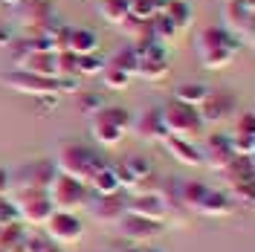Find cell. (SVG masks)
<instances>
[{
  "label": "cell",
  "mask_w": 255,
  "mask_h": 252,
  "mask_svg": "<svg viewBox=\"0 0 255 252\" xmlns=\"http://www.w3.org/2000/svg\"><path fill=\"white\" fill-rule=\"evenodd\" d=\"M235 111H238V102H235V96L226 93V90H212L209 99L197 108L200 119H203V125H206V122L218 125V122H223V119L235 116Z\"/></svg>",
  "instance_id": "cell-15"
},
{
  "label": "cell",
  "mask_w": 255,
  "mask_h": 252,
  "mask_svg": "<svg viewBox=\"0 0 255 252\" xmlns=\"http://www.w3.org/2000/svg\"><path fill=\"white\" fill-rule=\"evenodd\" d=\"M130 73H125V70H116V67H108L105 64V70H102V84L108 87V90H125L128 84H130Z\"/></svg>",
  "instance_id": "cell-32"
},
{
  "label": "cell",
  "mask_w": 255,
  "mask_h": 252,
  "mask_svg": "<svg viewBox=\"0 0 255 252\" xmlns=\"http://www.w3.org/2000/svg\"><path fill=\"white\" fill-rule=\"evenodd\" d=\"M87 212L93 215L96 223L116 226V223L122 221V215H125V191L122 194H108V197L96 194V200L90 197V203H87Z\"/></svg>",
  "instance_id": "cell-16"
},
{
  "label": "cell",
  "mask_w": 255,
  "mask_h": 252,
  "mask_svg": "<svg viewBox=\"0 0 255 252\" xmlns=\"http://www.w3.org/2000/svg\"><path fill=\"white\" fill-rule=\"evenodd\" d=\"M162 148L168 151V157L186 165V168H197L203 165V154H200V145L197 142H186V139H177V136H165L162 139Z\"/></svg>",
  "instance_id": "cell-19"
},
{
  "label": "cell",
  "mask_w": 255,
  "mask_h": 252,
  "mask_svg": "<svg viewBox=\"0 0 255 252\" xmlns=\"http://www.w3.org/2000/svg\"><path fill=\"white\" fill-rule=\"evenodd\" d=\"M151 174H154V168H151V159L139 157V154H130L122 165H116V177H119V183H122V191L130 189L136 180L151 177Z\"/></svg>",
  "instance_id": "cell-22"
},
{
  "label": "cell",
  "mask_w": 255,
  "mask_h": 252,
  "mask_svg": "<svg viewBox=\"0 0 255 252\" xmlns=\"http://www.w3.org/2000/svg\"><path fill=\"white\" fill-rule=\"evenodd\" d=\"M15 6L17 23L32 29L35 35H41L52 23V0H17Z\"/></svg>",
  "instance_id": "cell-13"
},
{
  "label": "cell",
  "mask_w": 255,
  "mask_h": 252,
  "mask_svg": "<svg viewBox=\"0 0 255 252\" xmlns=\"http://www.w3.org/2000/svg\"><path fill=\"white\" fill-rule=\"evenodd\" d=\"M87 189L93 191V194H99V197H108V194H122V183H119V177H116V168H113V165L99 168Z\"/></svg>",
  "instance_id": "cell-24"
},
{
  "label": "cell",
  "mask_w": 255,
  "mask_h": 252,
  "mask_svg": "<svg viewBox=\"0 0 255 252\" xmlns=\"http://www.w3.org/2000/svg\"><path fill=\"white\" fill-rule=\"evenodd\" d=\"M223 32L238 44H253L255 38V0H226L223 3Z\"/></svg>",
  "instance_id": "cell-6"
},
{
  "label": "cell",
  "mask_w": 255,
  "mask_h": 252,
  "mask_svg": "<svg viewBox=\"0 0 255 252\" xmlns=\"http://www.w3.org/2000/svg\"><path fill=\"white\" fill-rule=\"evenodd\" d=\"M128 252H162V250H151V247H145V244H136L133 250H128Z\"/></svg>",
  "instance_id": "cell-43"
},
{
  "label": "cell",
  "mask_w": 255,
  "mask_h": 252,
  "mask_svg": "<svg viewBox=\"0 0 255 252\" xmlns=\"http://www.w3.org/2000/svg\"><path fill=\"white\" fill-rule=\"evenodd\" d=\"M47 194L55 212L79 215L81 209H87V203H90V189L76 183V180H70V177H64V174H55V180L47 189Z\"/></svg>",
  "instance_id": "cell-7"
},
{
  "label": "cell",
  "mask_w": 255,
  "mask_h": 252,
  "mask_svg": "<svg viewBox=\"0 0 255 252\" xmlns=\"http://www.w3.org/2000/svg\"><path fill=\"white\" fill-rule=\"evenodd\" d=\"M52 244H49L47 235H35V232H26V241H23V252H44L49 250Z\"/></svg>",
  "instance_id": "cell-38"
},
{
  "label": "cell",
  "mask_w": 255,
  "mask_h": 252,
  "mask_svg": "<svg viewBox=\"0 0 255 252\" xmlns=\"http://www.w3.org/2000/svg\"><path fill=\"white\" fill-rule=\"evenodd\" d=\"M17 70H26V73L44 76V79H61L58 76V52H49V49H29Z\"/></svg>",
  "instance_id": "cell-18"
},
{
  "label": "cell",
  "mask_w": 255,
  "mask_h": 252,
  "mask_svg": "<svg viewBox=\"0 0 255 252\" xmlns=\"http://www.w3.org/2000/svg\"><path fill=\"white\" fill-rule=\"evenodd\" d=\"M96 47H99V38L90 29H70V35H67V49L73 55H90V52H96Z\"/></svg>",
  "instance_id": "cell-27"
},
{
  "label": "cell",
  "mask_w": 255,
  "mask_h": 252,
  "mask_svg": "<svg viewBox=\"0 0 255 252\" xmlns=\"http://www.w3.org/2000/svg\"><path fill=\"white\" fill-rule=\"evenodd\" d=\"M17 221V212H15V203L9 197H0V226L6 223H15Z\"/></svg>",
  "instance_id": "cell-39"
},
{
  "label": "cell",
  "mask_w": 255,
  "mask_h": 252,
  "mask_svg": "<svg viewBox=\"0 0 255 252\" xmlns=\"http://www.w3.org/2000/svg\"><path fill=\"white\" fill-rule=\"evenodd\" d=\"M15 212H17V221L23 226H44L49 221V215L55 212L52 203H49V194L47 191H38V189H23L15 191Z\"/></svg>",
  "instance_id": "cell-8"
},
{
  "label": "cell",
  "mask_w": 255,
  "mask_h": 252,
  "mask_svg": "<svg viewBox=\"0 0 255 252\" xmlns=\"http://www.w3.org/2000/svg\"><path fill=\"white\" fill-rule=\"evenodd\" d=\"M162 113V125H165V133L168 136H177V139L186 142H197L203 139V119L197 108H189V105H180V102H168L165 108H159Z\"/></svg>",
  "instance_id": "cell-5"
},
{
  "label": "cell",
  "mask_w": 255,
  "mask_h": 252,
  "mask_svg": "<svg viewBox=\"0 0 255 252\" xmlns=\"http://www.w3.org/2000/svg\"><path fill=\"white\" fill-rule=\"evenodd\" d=\"M44 252H61V250H55V247H49V250H44Z\"/></svg>",
  "instance_id": "cell-44"
},
{
  "label": "cell",
  "mask_w": 255,
  "mask_h": 252,
  "mask_svg": "<svg viewBox=\"0 0 255 252\" xmlns=\"http://www.w3.org/2000/svg\"><path fill=\"white\" fill-rule=\"evenodd\" d=\"M151 32H154V41H157V44H162V41H174L180 29H177L174 23L162 15V12H159L157 17H151Z\"/></svg>",
  "instance_id": "cell-31"
},
{
  "label": "cell",
  "mask_w": 255,
  "mask_h": 252,
  "mask_svg": "<svg viewBox=\"0 0 255 252\" xmlns=\"http://www.w3.org/2000/svg\"><path fill=\"white\" fill-rule=\"evenodd\" d=\"M9 194H12V174L0 168V197H9Z\"/></svg>",
  "instance_id": "cell-42"
},
{
  "label": "cell",
  "mask_w": 255,
  "mask_h": 252,
  "mask_svg": "<svg viewBox=\"0 0 255 252\" xmlns=\"http://www.w3.org/2000/svg\"><path fill=\"white\" fill-rule=\"evenodd\" d=\"M55 165L49 159H35L29 165H23L20 171L12 174V191H23V189H38L47 191L55 180Z\"/></svg>",
  "instance_id": "cell-11"
},
{
  "label": "cell",
  "mask_w": 255,
  "mask_h": 252,
  "mask_svg": "<svg viewBox=\"0 0 255 252\" xmlns=\"http://www.w3.org/2000/svg\"><path fill=\"white\" fill-rule=\"evenodd\" d=\"M52 165H55V171L64 174V177L76 180V183H81V186H90V180L96 177V171L105 168L108 162H105L102 157H96L87 145L70 142V145H61V148H58Z\"/></svg>",
  "instance_id": "cell-1"
},
{
  "label": "cell",
  "mask_w": 255,
  "mask_h": 252,
  "mask_svg": "<svg viewBox=\"0 0 255 252\" xmlns=\"http://www.w3.org/2000/svg\"><path fill=\"white\" fill-rule=\"evenodd\" d=\"M203 154V165H209L212 171H226L232 162H235V154L229 148V136H209V142L200 148Z\"/></svg>",
  "instance_id": "cell-17"
},
{
  "label": "cell",
  "mask_w": 255,
  "mask_h": 252,
  "mask_svg": "<svg viewBox=\"0 0 255 252\" xmlns=\"http://www.w3.org/2000/svg\"><path fill=\"white\" fill-rule=\"evenodd\" d=\"M238 41L232 38V35H226L221 29H215V26H209V29H200L197 35V58L200 64L206 67V70H223V67H229V64L235 61V55H238Z\"/></svg>",
  "instance_id": "cell-2"
},
{
  "label": "cell",
  "mask_w": 255,
  "mask_h": 252,
  "mask_svg": "<svg viewBox=\"0 0 255 252\" xmlns=\"http://www.w3.org/2000/svg\"><path fill=\"white\" fill-rule=\"evenodd\" d=\"M0 81L20 96H38V99H47V96H61L70 93L76 87V81L70 79H44V76H35L26 70H12V73H3Z\"/></svg>",
  "instance_id": "cell-4"
},
{
  "label": "cell",
  "mask_w": 255,
  "mask_h": 252,
  "mask_svg": "<svg viewBox=\"0 0 255 252\" xmlns=\"http://www.w3.org/2000/svg\"><path fill=\"white\" fill-rule=\"evenodd\" d=\"M44 235L49 238V244H58V247H70V244H79L84 238V223L79 215H70V212H52L49 221L44 223Z\"/></svg>",
  "instance_id": "cell-10"
},
{
  "label": "cell",
  "mask_w": 255,
  "mask_h": 252,
  "mask_svg": "<svg viewBox=\"0 0 255 252\" xmlns=\"http://www.w3.org/2000/svg\"><path fill=\"white\" fill-rule=\"evenodd\" d=\"M130 130H136V136L145 142H162L168 133H165V125H162V113L159 108H148L142 111V116L130 125Z\"/></svg>",
  "instance_id": "cell-20"
},
{
  "label": "cell",
  "mask_w": 255,
  "mask_h": 252,
  "mask_svg": "<svg viewBox=\"0 0 255 252\" xmlns=\"http://www.w3.org/2000/svg\"><path fill=\"white\" fill-rule=\"evenodd\" d=\"M108 67H116V70H125V73H130L133 76V70H136V52H133V47L122 49V52H116L111 61H105Z\"/></svg>",
  "instance_id": "cell-36"
},
{
  "label": "cell",
  "mask_w": 255,
  "mask_h": 252,
  "mask_svg": "<svg viewBox=\"0 0 255 252\" xmlns=\"http://www.w3.org/2000/svg\"><path fill=\"white\" fill-rule=\"evenodd\" d=\"M23 241H26V229L20 221L0 226V252H23Z\"/></svg>",
  "instance_id": "cell-26"
},
{
  "label": "cell",
  "mask_w": 255,
  "mask_h": 252,
  "mask_svg": "<svg viewBox=\"0 0 255 252\" xmlns=\"http://www.w3.org/2000/svg\"><path fill=\"white\" fill-rule=\"evenodd\" d=\"M209 93H212V90H209L206 84H200V81H186V84H180L174 90V102L189 105V108H200L209 99Z\"/></svg>",
  "instance_id": "cell-25"
},
{
  "label": "cell",
  "mask_w": 255,
  "mask_h": 252,
  "mask_svg": "<svg viewBox=\"0 0 255 252\" xmlns=\"http://www.w3.org/2000/svg\"><path fill=\"white\" fill-rule=\"evenodd\" d=\"M99 17L105 23L119 26L128 17V0H99Z\"/></svg>",
  "instance_id": "cell-29"
},
{
  "label": "cell",
  "mask_w": 255,
  "mask_h": 252,
  "mask_svg": "<svg viewBox=\"0 0 255 252\" xmlns=\"http://www.w3.org/2000/svg\"><path fill=\"white\" fill-rule=\"evenodd\" d=\"M235 133H255V116L250 111L238 116V122H235Z\"/></svg>",
  "instance_id": "cell-40"
},
{
  "label": "cell",
  "mask_w": 255,
  "mask_h": 252,
  "mask_svg": "<svg viewBox=\"0 0 255 252\" xmlns=\"http://www.w3.org/2000/svg\"><path fill=\"white\" fill-rule=\"evenodd\" d=\"M133 52H136L133 76H139L145 81H162L168 76V55H165V47H159L157 41L139 44V47H133Z\"/></svg>",
  "instance_id": "cell-9"
},
{
  "label": "cell",
  "mask_w": 255,
  "mask_h": 252,
  "mask_svg": "<svg viewBox=\"0 0 255 252\" xmlns=\"http://www.w3.org/2000/svg\"><path fill=\"white\" fill-rule=\"evenodd\" d=\"M79 108H81V113H84V116H93V113L102 108V105H99V99H96V96H84Z\"/></svg>",
  "instance_id": "cell-41"
},
{
  "label": "cell",
  "mask_w": 255,
  "mask_h": 252,
  "mask_svg": "<svg viewBox=\"0 0 255 252\" xmlns=\"http://www.w3.org/2000/svg\"><path fill=\"white\" fill-rule=\"evenodd\" d=\"M235 209L238 206L229 200V194L223 189H209L203 203L197 206L194 215H203V218H229V215H235Z\"/></svg>",
  "instance_id": "cell-21"
},
{
  "label": "cell",
  "mask_w": 255,
  "mask_h": 252,
  "mask_svg": "<svg viewBox=\"0 0 255 252\" xmlns=\"http://www.w3.org/2000/svg\"><path fill=\"white\" fill-rule=\"evenodd\" d=\"M125 212L128 215H136V218H145V221L165 223L168 221V197L162 191L130 194V197H125Z\"/></svg>",
  "instance_id": "cell-12"
},
{
  "label": "cell",
  "mask_w": 255,
  "mask_h": 252,
  "mask_svg": "<svg viewBox=\"0 0 255 252\" xmlns=\"http://www.w3.org/2000/svg\"><path fill=\"white\" fill-rule=\"evenodd\" d=\"M229 148L235 157H253L255 154V133H232L229 136Z\"/></svg>",
  "instance_id": "cell-35"
},
{
  "label": "cell",
  "mask_w": 255,
  "mask_h": 252,
  "mask_svg": "<svg viewBox=\"0 0 255 252\" xmlns=\"http://www.w3.org/2000/svg\"><path fill=\"white\" fill-rule=\"evenodd\" d=\"M58 76L61 79H76V55L70 49L58 52Z\"/></svg>",
  "instance_id": "cell-37"
},
{
  "label": "cell",
  "mask_w": 255,
  "mask_h": 252,
  "mask_svg": "<svg viewBox=\"0 0 255 252\" xmlns=\"http://www.w3.org/2000/svg\"><path fill=\"white\" fill-rule=\"evenodd\" d=\"M119 235L128 238L130 244H148L165 232V223H157V221H145V218H136V215H122V221L116 223Z\"/></svg>",
  "instance_id": "cell-14"
},
{
  "label": "cell",
  "mask_w": 255,
  "mask_h": 252,
  "mask_svg": "<svg viewBox=\"0 0 255 252\" xmlns=\"http://www.w3.org/2000/svg\"><path fill=\"white\" fill-rule=\"evenodd\" d=\"M226 194H229V200L235 206L250 209V206H253V197H255V186L253 183H232V186L226 189Z\"/></svg>",
  "instance_id": "cell-34"
},
{
  "label": "cell",
  "mask_w": 255,
  "mask_h": 252,
  "mask_svg": "<svg viewBox=\"0 0 255 252\" xmlns=\"http://www.w3.org/2000/svg\"><path fill=\"white\" fill-rule=\"evenodd\" d=\"M206 191H209L206 183H200V180H186V183H180V186H177L174 197H177V203H180L191 215V212H197V206L203 203Z\"/></svg>",
  "instance_id": "cell-23"
},
{
  "label": "cell",
  "mask_w": 255,
  "mask_h": 252,
  "mask_svg": "<svg viewBox=\"0 0 255 252\" xmlns=\"http://www.w3.org/2000/svg\"><path fill=\"white\" fill-rule=\"evenodd\" d=\"M165 6V0H128V15L136 20H151L157 17Z\"/></svg>",
  "instance_id": "cell-30"
},
{
  "label": "cell",
  "mask_w": 255,
  "mask_h": 252,
  "mask_svg": "<svg viewBox=\"0 0 255 252\" xmlns=\"http://www.w3.org/2000/svg\"><path fill=\"white\" fill-rule=\"evenodd\" d=\"M130 113L125 108H116V105H108V108H99V111L90 116V133L99 145L105 148H116L119 142L130 133Z\"/></svg>",
  "instance_id": "cell-3"
},
{
  "label": "cell",
  "mask_w": 255,
  "mask_h": 252,
  "mask_svg": "<svg viewBox=\"0 0 255 252\" xmlns=\"http://www.w3.org/2000/svg\"><path fill=\"white\" fill-rule=\"evenodd\" d=\"M162 15L168 17L177 29H186V26L191 23V6L186 3V0H165Z\"/></svg>",
  "instance_id": "cell-28"
},
{
  "label": "cell",
  "mask_w": 255,
  "mask_h": 252,
  "mask_svg": "<svg viewBox=\"0 0 255 252\" xmlns=\"http://www.w3.org/2000/svg\"><path fill=\"white\" fill-rule=\"evenodd\" d=\"M105 58H99L96 52L90 55H76V76H102Z\"/></svg>",
  "instance_id": "cell-33"
}]
</instances>
